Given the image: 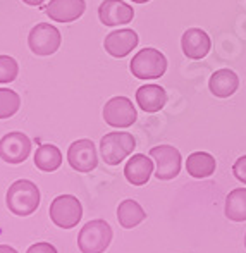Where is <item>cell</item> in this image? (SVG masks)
<instances>
[{
    "mask_svg": "<svg viewBox=\"0 0 246 253\" xmlns=\"http://www.w3.org/2000/svg\"><path fill=\"white\" fill-rule=\"evenodd\" d=\"M98 17L102 24L116 28L131 23L134 17V10L129 3L123 2V0H103L98 7Z\"/></svg>",
    "mask_w": 246,
    "mask_h": 253,
    "instance_id": "8fae6325",
    "label": "cell"
},
{
    "mask_svg": "<svg viewBox=\"0 0 246 253\" xmlns=\"http://www.w3.org/2000/svg\"><path fill=\"white\" fill-rule=\"evenodd\" d=\"M67 162L78 172H91L98 166V155L91 140H78L67 150Z\"/></svg>",
    "mask_w": 246,
    "mask_h": 253,
    "instance_id": "30bf717a",
    "label": "cell"
},
{
    "mask_svg": "<svg viewBox=\"0 0 246 253\" xmlns=\"http://www.w3.org/2000/svg\"><path fill=\"white\" fill-rule=\"evenodd\" d=\"M17 73H19V66L16 59L9 55H0V84L14 81L17 78Z\"/></svg>",
    "mask_w": 246,
    "mask_h": 253,
    "instance_id": "603a6c76",
    "label": "cell"
},
{
    "mask_svg": "<svg viewBox=\"0 0 246 253\" xmlns=\"http://www.w3.org/2000/svg\"><path fill=\"white\" fill-rule=\"evenodd\" d=\"M31 153V140L24 133L12 131L0 140V159L7 164H23Z\"/></svg>",
    "mask_w": 246,
    "mask_h": 253,
    "instance_id": "9c48e42d",
    "label": "cell"
},
{
    "mask_svg": "<svg viewBox=\"0 0 246 253\" xmlns=\"http://www.w3.org/2000/svg\"><path fill=\"white\" fill-rule=\"evenodd\" d=\"M28 45H30L31 52H33L35 55H38V57L52 55V53L59 50V47H60V33L52 24L40 23L30 31Z\"/></svg>",
    "mask_w": 246,
    "mask_h": 253,
    "instance_id": "52a82bcc",
    "label": "cell"
},
{
    "mask_svg": "<svg viewBox=\"0 0 246 253\" xmlns=\"http://www.w3.org/2000/svg\"><path fill=\"white\" fill-rule=\"evenodd\" d=\"M136 102L143 112H159L167 103V93L160 84H143L136 90Z\"/></svg>",
    "mask_w": 246,
    "mask_h": 253,
    "instance_id": "2e32d148",
    "label": "cell"
},
{
    "mask_svg": "<svg viewBox=\"0 0 246 253\" xmlns=\"http://www.w3.org/2000/svg\"><path fill=\"white\" fill-rule=\"evenodd\" d=\"M136 147V140L133 134L124 133V131H112L107 133L100 140V153L102 159L109 166H117L127 155H131Z\"/></svg>",
    "mask_w": 246,
    "mask_h": 253,
    "instance_id": "3957f363",
    "label": "cell"
},
{
    "mask_svg": "<svg viewBox=\"0 0 246 253\" xmlns=\"http://www.w3.org/2000/svg\"><path fill=\"white\" fill-rule=\"evenodd\" d=\"M129 69L138 80H157L167 71V59L157 48H143L133 57Z\"/></svg>",
    "mask_w": 246,
    "mask_h": 253,
    "instance_id": "277c9868",
    "label": "cell"
},
{
    "mask_svg": "<svg viewBox=\"0 0 246 253\" xmlns=\"http://www.w3.org/2000/svg\"><path fill=\"white\" fill-rule=\"evenodd\" d=\"M103 47L112 57L123 59L138 47V35L134 30H114L105 37Z\"/></svg>",
    "mask_w": 246,
    "mask_h": 253,
    "instance_id": "7c38bea8",
    "label": "cell"
},
{
    "mask_svg": "<svg viewBox=\"0 0 246 253\" xmlns=\"http://www.w3.org/2000/svg\"><path fill=\"white\" fill-rule=\"evenodd\" d=\"M0 253H17L12 247H7V245H0Z\"/></svg>",
    "mask_w": 246,
    "mask_h": 253,
    "instance_id": "484cf974",
    "label": "cell"
},
{
    "mask_svg": "<svg viewBox=\"0 0 246 253\" xmlns=\"http://www.w3.org/2000/svg\"><path fill=\"white\" fill-rule=\"evenodd\" d=\"M112 241V227L103 219L90 220L78 234V247L81 253H103Z\"/></svg>",
    "mask_w": 246,
    "mask_h": 253,
    "instance_id": "7a4b0ae2",
    "label": "cell"
},
{
    "mask_svg": "<svg viewBox=\"0 0 246 253\" xmlns=\"http://www.w3.org/2000/svg\"><path fill=\"white\" fill-rule=\"evenodd\" d=\"M26 253H57V250L50 243H35L33 247L28 248Z\"/></svg>",
    "mask_w": 246,
    "mask_h": 253,
    "instance_id": "d4e9b609",
    "label": "cell"
},
{
    "mask_svg": "<svg viewBox=\"0 0 246 253\" xmlns=\"http://www.w3.org/2000/svg\"><path fill=\"white\" fill-rule=\"evenodd\" d=\"M86 3L84 0H50L45 7V12L50 19L57 23H71L80 19L84 14Z\"/></svg>",
    "mask_w": 246,
    "mask_h": 253,
    "instance_id": "4fadbf2b",
    "label": "cell"
},
{
    "mask_svg": "<svg viewBox=\"0 0 246 253\" xmlns=\"http://www.w3.org/2000/svg\"><path fill=\"white\" fill-rule=\"evenodd\" d=\"M153 159L147 157L143 153H136L127 160L126 167H124V176L133 186H143L148 183V179L153 174Z\"/></svg>",
    "mask_w": 246,
    "mask_h": 253,
    "instance_id": "9a60e30c",
    "label": "cell"
},
{
    "mask_svg": "<svg viewBox=\"0 0 246 253\" xmlns=\"http://www.w3.org/2000/svg\"><path fill=\"white\" fill-rule=\"evenodd\" d=\"M224 213L233 222L246 220V188H236L226 197Z\"/></svg>",
    "mask_w": 246,
    "mask_h": 253,
    "instance_id": "ffe728a7",
    "label": "cell"
},
{
    "mask_svg": "<svg viewBox=\"0 0 246 253\" xmlns=\"http://www.w3.org/2000/svg\"><path fill=\"white\" fill-rule=\"evenodd\" d=\"M245 247H246V234H245Z\"/></svg>",
    "mask_w": 246,
    "mask_h": 253,
    "instance_id": "f1b7e54d",
    "label": "cell"
},
{
    "mask_svg": "<svg viewBox=\"0 0 246 253\" xmlns=\"http://www.w3.org/2000/svg\"><path fill=\"white\" fill-rule=\"evenodd\" d=\"M147 219V213L141 209V205L134 200H124L117 207V220L124 229H133L138 224Z\"/></svg>",
    "mask_w": 246,
    "mask_h": 253,
    "instance_id": "d6986e66",
    "label": "cell"
},
{
    "mask_svg": "<svg viewBox=\"0 0 246 253\" xmlns=\"http://www.w3.org/2000/svg\"><path fill=\"white\" fill-rule=\"evenodd\" d=\"M5 203L7 209L16 215H31L40 205V190L31 181L19 179L9 186L5 195Z\"/></svg>",
    "mask_w": 246,
    "mask_h": 253,
    "instance_id": "6da1fadb",
    "label": "cell"
},
{
    "mask_svg": "<svg viewBox=\"0 0 246 253\" xmlns=\"http://www.w3.org/2000/svg\"><path fill=\"white\" fill-rule=\"evenodd\" d=\"M48 213L55 226L62 227V229H71V227L78 226V222L83 217V207L73 195H60L50 203Z\"/></svg>",
    "mask_w": 246,
    "mask_h": 253,
    "instance_id": "5b68a950",
    "label": "cell"
},
{
    "mask_svg": "<svg viewBox=\"0 0 246 253\" xmlns=\"http://www.w3.org/2000/svg\"><path fill=\"white\" fill-rule=\"evenodd\" d=\"M215 157L208 152H193L186 159V170L195 179H205L215 172Z\"/></svg>",
    "mask_w": 246,
    "mask_h": 253,
    "instance_id": "ac0fdd59",
    "label": "cell"
},
{
    "mask_svg": "<svg viewBox=\"0 0 246 253\" xmlns=\"http://www.w3.org/2000/svg\"><path fill=\"white\" fill-rule=\"evenodd\" d=\"M131 2H136V3H147L150 0H131Z\"/></svg>",
    "mask_w": 246,
    "mask_h": 253,
    "instance_id": "83f0119b",
    "label": "cell"
},
{
    "mask_svg": "<svg viewBox=\"0 0 246 253\" xmlns=\"http://www.w3.org/2000/svg\"><path fill=\"white\" fill-rule=\"evenodd\" d=\"M240 86V78L234 71L231 69H219L210 76L208 88L212 95L217 98H229L231 95L236 93Z\"/></svg>",
    "mask_w": 246,
    "mask_h": 253,
    "instance_id": "e0dca14e",
    "label": "cell"
},
{
    "mask_svg": "<svg viewBox=\"0 0 246 253\" xmlns=\"http://www.w3.org/2000/svg\"><path fill=\"white\" fill-rule=\"evenodd\" d=\"M23 2L28 3V5H31V7H37V5H41L45 0H23Z\"/></svg>",
    "mask_w": 246,
    "mask_h": 253,
    "instance_id": "4316f807",
    "label": "cell"
},
{
    "mask_svg": "<svg viewBox=\"0 0 246 253\" xmlns=\"http://www.w3.org/2000/svg\"><path fill=\"white\" fill-rule=\"evenodd\" d=\"M138 112L133 102L126 97H114L103 107V119L112 127H129L134 124Z\"/></svg>",
    "mask_w": 246,
    "mask_h": 253,
    "instance_id": "ba28073f",
    "label": "cell"
},
{
    "mask_svg": "<svg viewBox=\"0 0 246 253\" xmlns=\"http://www.w3.org/2000/svg\"><path fill=\"white\" fill-rule=\"evenodd\" d=\"M62 164V153H60L59 148L55 145H40L37 148V153H35V166L38 167L43 172H53L57 170Z\"/></svg>",
    "mask_w": 246,
    "mask_h": 253,
    "instance_id": "44dd1931",
    "label": "cell"
},
{
    "mask_svg": "<svg viewBox=\"0 0 246 253\" xmlns=\"http://www.w3.org/2000/svg\"><path fill=\"white\" fill-rule=\"evenodd\" d=\"M150 157L155 162V177L159 181H169L181 172V153L170 145H159L150 150Z\"/></svg>",
    "mask_w": 246,
    "mask_h": 253,
    "instance_id": "8992f818",
    "label": "cell"
},
{
    "mask_svg": "<svg viewBox=\"0 0 246 253\" xmlns=\"http://www.w3.org/2000/svg\"><path fill=\"white\" fill-rule=\"evenodd\" d=\"M233 174L238 181H241L243 184H246V155L240 157V159L234 162L233 166Z\"/></svg>",
    "mask_w": 246,
    "mask_h": 253,
    "instance_id": "cb8c5ba5",
    "label": "cell"
},
{
    "mask_svg": "<svg viewBox=\"0 0 246 253\" xmlns=\"http://www.w3.org/2000/svg\"><path fill=\"white\" fill-rule=\"evenodd\" d=\"M21 98L9 88H0V119H9L19 110Z\"/></svg>",
    "mask_w": 246,
    "mask_h": 253,
    "instance_id": "7402d4cb",
    "label": "cell"
},
{
    "mask_svg": "<svg viewBox=\"0 0 246 253\" xmlns=\"http://www.w3.org/2000/svg\"><path fill=\"white\" fill-rule=\"evenodd\" d=\"M181 48L183 53L188 59L200 60L206 57V53L212 48V42L210 37L200 28H191V30L184 31L183 38H181Z\"/></svg>",
    "mask_w": 246,
    "mask_h": 253,
    "instance_id": "5bb4252c",
    "label": "cell"
}]
</instances>
